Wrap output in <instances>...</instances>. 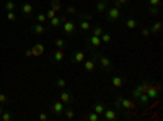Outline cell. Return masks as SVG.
I'll use <instances>...</instances> for the list:
<instances>
[{"mask_svg": "<svg viewBox=\"0 0 163 121\" xmlns=\"http://www.w3.org/2000/svg\"><path fill=\"white\" fill-rule=\"evenodd\" d=\"M21 13L26 15V16H30V15L33 13V5H31L30 2H25V3L21 5Z\"/></svg>", "mask_w": 163, "mask_h": 121, "instance_id": "ffe728a7", "label": "cell"}, {"mask_svg": "<svg viewBox=\"0 0 163 121\" xmlns=\"http://www.w3.org/2000/svg\"><path fill=\"white\" fill-rule=\"evenodd\" d=\"M100 38H101V43H103V44H109V43L113 41V36H111L108 31H103V34H101Z\"/></svg>", "mask_w": 163, "mask_h": 121, "instance_id": "83f0119b", "label": "cell"}, {"mask_svg": "<svg viewBox=\"0 0 163 121\" xmlns=\"http://www.w3.org/2000/svg\"><path fill=\"white\" fill-rule=\"evenodd\" d=\"M86 48H88L90 54H91V59L101 67V71H111V69H113V62H111V59H109L106 54L98 53V51H95L93 48H90V46H86Z\"/></svg>", "mask_w": 163, "mask_h": 121, "instance_id": "6da1fadb", "label": "cell"}, {"mask_svg": "<svg viewBox=\"0 0 163 121\" xmlns=\"http://www.w3.org/2000/svg\"><path fill=\"white\" fill-rule=\"evenodd\" d=\"M140 34H142L144 38H147V36H150V30H148V28H142V30H140Z\"/></svg>", "mask_w": 163, "mask_h": 121, "instance_id": "f35d334b", "label": "cell"}, {"mask_svg": "<svg viewBox=\"0 0 163 121\" xmlns=\"http://www.w3.org/2000/svg\"><path fill=\"white\" fill-rule=\"evenodd\" d=\"M62 115L65 116V119H73L75 118V110H73L72 106H67V108H64Z\"/></svg>", "mask_w": 163, "mask_h": 121, "instance_id": "44dd1931", "label": "cell"}, {"mask_svg": "<svg viewBox=\"0 0 163 121\" xmlns=\"http://www.w3.org/2000/svg\"><path fill=\"white\" fill-rule=\"evenodd\" d=\"M59 100L64 103V105H70L72 103V95L65 90H61V95H59Z\"/></svg>", "mask_w": 163, "mask_h": 121, "instance_id": "ac0fdd59", "label": "cell"}, {"mask_svg": "<svg viewBox=\"0 0 163 121\" xmlns=\"http://www.w3.org/2000/svg\"><path fill=\"white\" fill-rule=\"evenodd\" d=\"M2 113H3V108H2V106H0V115H2Z\"/></svg>", "mask_w": 163, "mask_h": 121, "instance_id": "7bdbcfd3", "label": "cell"}, {"mask_svg": "<svg viewBox=\"0 0 163 121\" xmlns=\"http://www.w3.org/2000/svg\"><path fill=\"white\" fill-rule=\"evenodd\" d=\"M62 31L65 36H72V34H75V31H77V23H75L72 18H69V16H65L62 21Z\"/></svg>", "mask_w": 163, "mask_h": 121, "instance_id": "277c9868", "label": "cell"}, {"mask_svg": "<svg viewBox=\"0 0 163 121\" xmlns=\"http://www.w3.org/2000/svg\"><path fill=\"white\" fill-rule=\"evenodd\" d=\"M118 116H119V113H118L116 108H104V111L101 115V118L104 121H113V119H116Z\"/></svg>", "mask_w": 163, "mask_h": 121, "instance_id": "52a82bcc", "label": "cell"}, {"mask_svg": "<svg viewBox=\"0 0 163 121\" xmlns=\"http://www.w3.org/2000/svg\"><path fill=\"white\" fill-rule=\"evenodd\" d=\"M36 21L38 23H48V16H46V13H39L36 16Z\"/></svg>", "mask_w": 163, "mask_h": 121, "instance_id": "d6a6232c", "label": "cell"}, {"mask_svg": "<svg viewBox=\"0 0 163 121\" xmlns=\"http://www.w3.org/2000/svg\"><path fill=\"white\" fill-rule=\"evenodd\" d=\"M65 85H67V82H65L64 79H57V80H56V87H57V89L64 90V89H65Z\"/></svg>", "mask_w": 163, "mask_h": 121, "instance_id": "1f68e13d", "label": "cell"}, {"mask_svg": "<svg viewBox=\"0 0 163 121\" xmlns=\"http://www.w3.org/2000/svg\"><path fill=\"white\" fill-rule=\"evenodd\" d=\"M31 31L34 33V34H43L44 31H46V26H44V23H34V25L31 26Z\"/></svg>", "mask_w": 163, "mask_h": 121, "instance_id": "d6986e66", "label": "cell"}, {"mask_svg": "<svg viewBox=\"0 0 163 121\" xmlns=\"http://www.w3.org/2000/svg\"><path fill=\"white\" fill-rule=\"evenodd\" d=\"M7 95H5V93H0V103H7Z\"/></svg>", "mask_w": 163, "mask_h": 121, "instance_id": "60d3db41", "label": "cell"}, {"mask_svg": "<svg viewBox=\"0 0 163 121\" xmlns=\"http://www.w3.org/2000/svg\"><path fill=\"white\" fill-rule=\"evenodd\" d=\"M148 13L152 16H158L160 15V7H150L148 5Z\"/></svg>", "mask_w": 163, "mask_h": 121, "instance_id": "4dcf8cb0", "label": "cell"}, {"mask_svg": "<svg viewBox=\"0 0 163 121\" xmlns=\"http://www.w3.org/2000/svg\"><path fill=\"white\" fill-rule=\"evenodd\" d=\"M85 51H73V54H72V62L73 64H82V62L85 61Z\"/></svg>", "mask_w": 163, "mask_h": 121, "instance_id": "8fae6325", "label": "cell"}, {"mask_svg": "<svg viewBox=\"0 0 163 121\" xmlns=\"http://www.w3.org/2000/svg\"><path fill=\"white\" fill-rule=\"evenodd\" d=\"M51 108H52V111H54L57 116H62V111H64V108H65V106H64V103L57 98V100L52 102V106Z\"/></svg>", "mask_w": 163, "mask_h": 121, "instance_id": "7c38bea8", "label": "cell"}, {"mask_svg": "<svg viewBox=\"0 0 163 121\" xmlns=\"http://www.w3.org/2000/svg\"><path fill=\"white\" fill-rule=\"evenodd\" d=\"M78 15V20H77V23H78V28H80V31L82 33H88L90 30H91V20H93V16H91V13H77Z\"/></svg>", "mask_w": 163, "mask_h": 121, "instance_id": "7a4b0ae2", "label": "cell"}, {"mask_svg": "<svg viewBox=\"0 0 163 121\" xmlns=\"http://www.w3.org/2000/svg\"><path fill=\"white\" fill-rule=\"evenodd\" d=\"M103 26H100V25H96V26H91V30L88 31L90 34H95V36H101L103 34Z\"/></svg>", "mask_w": 163, "mask_h": 121, "instance_id": "484cf974", "label": "cell"}, {"mask_svg": "<svg viewBox=\"0 0 163 121\" xmlns=\"http://www.w3.org/2000/svg\"><path fill=\"white\" fill-rule=\"evenodd\" d=\"M124 25H126L127 30H136V28L139 26V23H137V18H134V16H127Z\"/></svg>", "mask_w": 163, "mask_h": 121, "instance_id": "e0dca14e", "label": "cell"}, {"mask_svg": "<svg viewBox=\"0 0 163 121\" xmlns=\"http://www.w3.org/2000/svg\"><path fill=\"white\" fill-rule=\"evenodd\" d=\"M7 20H8V21H15V20H16L15 11H7Z\"/></svg>", "mask_w": 163, "mask_h": 121, "instance_id": "8d00e7d4", "label": "cell"}, {"mask_svg": "<svg viewBox=\"0 0 163 121\" xmlns=\"http://www.w3.org/2000/svg\"><path fill=\"white\" fill-rule=\"evenodd\" d=\"M104 108H106V106H104V105H103V103H100V102H96V103H95V105H93V108H91V110H93V111H95V113H98V115H100V116H101V115H103V111H104Z\"/></svg>", "mask_w": 163, "mask_h": 121, "instance_id": "d4e9b609", "label": "cell"}, {"mask_svg": "<svg viewBox=\"0 0 163 121\" xmlns=\"http://www.w3.org/2000/svg\"><path fill=\"white\" fill-rule=\"evenodd\" d=\"M111 84H113L114 89H121V85H122V77L116 74V76H113V79H111Z\"/></svg>", "mask_w": 163, "mask_h": 121, "instance_id": "cb8c5ba5", "label": "cell"}, {"mask_svg": "<svg viewBox=\"0 0 163 121\" xmlns=\"http://www.w3.org/2000/svg\"><path fill=\"white\" fill-rule=\"evenodd\" d=\"M114 7H118V8H124L127 7V3H129V0H111Z\"/></svg>", "mask_w": 163, "mask_h": 121, "instance_id": "f1b7e54d", "label": "cell"}, {"mask_svg": "<svg viewBox=\"0 0 163 121\" xmlns=\"http://www.w3.org/2000/svg\"><path fill=\"white\" fill-rule=\"evenodd\" d=\"M0 119H2V121H10V119H11V113H8V111L3 110V113L0 115Z\"/></svg>", "mask_w": 163, "mask_h": 121, "instance_id": "836d02e7", "label": "cell"}, {"mask_svg": "<svg viewBox=\"0 0 163 121\" xmlns=\"http://www.w3.org/2000/svg\"><path fill=\"white\" fill-rule=\"evenodd\" d=\"M150 84H152V80H142V82H139L136 87L132 89V97L137 100L140 95H147V89H148Z\"/></svg>", "mask_w": 163, "mask_h": 121, "instance_id": "5b68a950", "label": "cell"}, {"mask_svg": "<svg viewBox=\"0 0 163 121\" xmlns=\"http://www.w3.org/2000/svg\"><path fill=\"white\" fill-rule=\"evenodd\" d=\"M148 30H150V34H158V33H161V30H163V23H161V20H155Z\"/></svg>", "mask_w": 163, "mask_h": 121, "instance_id": "4fadbf2b", "label": "cell"}, {"mask_svg": "<svg viewBox=\"0 0 163 121\" xmlns=\"http://www.w3.org/2000/svg\"><path fill=\"white\" fill-rule=\"evenodd\" d=\"M86 119H88V121H100L101 119V116H100V115H98V113H95V111H88V113H86V116H85Z\"/></svg>", "mask_w": 163, "mask_h": 121, "instance_id": "4316f807", "label": "cell"}, {"mask_svg": "<svg viewBox=\"0 0 163 121\" xmlns=\"http://www.w3.org/2000/svg\"><path fill=\"white\" fill-rule=\"evenodd\" d=\"M25 56H26V57H31V56H33V51H31V49H26Z\"/></svg>", "mask_w": 163, "mask_h": 121, "instance_id": "b9f144b4", "label": "cell"}, {"mask_svg": "<svg viewBox=\"0 0 163 121\" xmlns=\"http://www.w3.org/2000/svg\"><path fill=\"white\" fill-rule=\"evenodd\" d=\"M82 64H83L85 71H88V72H95V69H96V62L93 61L91 57H90V59H86V57H85V61L82 62Z\"/></svg>", "mask_w": 163, "mask_h": 121, "instance_id": "9a60e30c", "label": "cell"}, {"mask_svg": "<svg viewBox=\"0 0 163 121\" xmlns=\"http://www.w3.org/2000/svg\"><path fill=\"white\" fill-rule=\"evenodd\" d=\"M48 119H49V115H46V113L39 115V121H48Z\"/></svg>", "mask_w": 163, "mask_h": 121, "instance_id": "ab89813d", "label": "cell"}, {"mask_svg": "<svg viewBox=\"0 0 163 121\" xmlns=\"http://www.w3.org/2000/svg\"><path fill=\"white\" fill-rule=\"evenodd\" d=\"M67 15H62V16H54V18H51L49 20V25H51V28H54V30H61V26H62V21H64V18H65Z\"/></svg>", "mask_w": 163, "mask_h": 121, "instance_id": "9c48e42d", "label": "cell"}, {"mask_svg": "<svg viewBox=\"0 0 163 121\" xmlns=\"http://www.w3.org/2000/svg\"><path fill=\"white\" fill-rule=\"evenodd\" d=\"M3 7H5V10H7V11H15L16 5H15V2H11V0H8V2L3 5Z\"/></svg>", "mask_w": 163, "mask_h": 121, "instance_id": "f546056e", "label": "cell"}, {"mask_svg": "<svg viewBox=\"0 0 163 121\" xmlns=\"http://www.w3.org/2000/svg\"><path fill=\"white\" fill-rule=\"evenodd\" d=\"M78 11H77V8L73 7V5H67V15H77Z\"/></svg>", "mask_w": 163, "mask_h": 121, "instance_id": "e575fe53", "label": "cell"}, {"mask_svg": "<svg viewBox=\"0 0 163 121\" xmlns=\"http://www.w3.org/2000/svg\"><path fill=\"white\" fill-rule=\"evenodd\" d=\"M64 59H65V54H64L62 49H56V53L51 56V61H52V62H57V64H59V62H62Z\"/></svg>", "mask_w": 163, "mask_h": 121, "instance_id": "5bb4252c", "label": "cell"}, {"mask_svg": "<svg viewBox=\"0 0 163 121\" xmlns=\"http://www.w3.org/2000/svg\"><path fill=\"white\" fill-rule=\"evenodd\" d=\"M54 46H56V48L57 49H64V48H65V46H67V41H65V38H54Z\"/></svg>", "mask_w": 163, "mask_h": 121, "instance_id": "7402d4cb", "label": "cell"}, {"mask_svg": "<svg viewBox=\"0 0 163 121\" xmlns=\"http://www.w3.org/2000/svg\"><path fill=\"white\" fill-rule=\"evenodd\" d=\"M109 5H111V2H109V0H98L96 5H95V8H96L98 13H104V11L109 8Z\"/></svg>", "mask_w": 163, "mask_h": 121, "instance_id": "30bf717a", "label": "cell"}, {"mask_svg": "<svg viewBox=\"0 0 163 121\" xmlns=\"http://www.w3.org/2000/svg\"><path fill=\"white\" fill-rule=\"evenodd\" d=\"M103 43H101V38L100 36H95V34H90L86 36V46H90V48H100Z\"/></svg>", "mask_w": 163, "mask_h": 121, "instance_id": "ba28073f", "label": "cell"}, {"mask_svg": "<svg viewBox=\"0 0 163 121\" xmlns=\"http://www.w3.org/2000/svg\"><path fill=\"white\" fill-rule=\"evenodd\" d=\"M160 90H161V85L152 82V84L148 85V89H147V97H148L150 100L158 98V97H160Z\"/></svg>", "mask_w": 163, "mask_h": 121, "instance_id": "8992f818", "label": "cell"}, {"mask_svg": "<svg viewBox=\"0 0 163 121\" xmlns=\"http://www.w3.org/2000/svg\"><path fill=\"white\" fill-rule=\"evenodd\" d=\"M104 16H106V20L109 23H116V21H119V18L122 16V11H121V8L114 7V5H109V8L104 11Z\"/></svg>", "mask_w": 163, "mask_h": 121, "instance_id": "3957f363", "label": "cell"}, {"mask_svg": "<svg viewBox=\"0 0 163 121\" xmlns=\"http://www.w3.org/2000/svg\"><path fill=\"white\" fill-rule=\"evenodd\" d=\"M150 7H160L161 5V0H147Z\"/></svg>", "mask_w": 163, "mask_h": 121, "instance_id": "d590c367", "label": "cell"}, {"mask_svg": "<svg viewBox=\"0 0 163 121\" xmlns=\"http://www.w3.org/2000/svg\"><path fill=\"white\" fill-rule=\"evenodd\" d=\"M56 15H57V13H56V11H54V10H52V8L49 7V10H48V13H46V16H48V21H49L51 18H54V16H56Z\"/></svg>", "mask_w": 163, "mask_h": 121, "instance_id": "74e56055", "label": "cell"}, {"mask_svg": "<svg viewBox=\"0 0 163 121\" xmlns=\"http://www.w3.org/2000/svg\"><path fill=\"white\" fill-rule=\"evenodd\" d=\"M49 7L54 10L56 13H57V11H62V2H61V0H51Z\"/></svg>", "mask_w": 163, "mask_h": 121, "instance_id": "603a6c76", "label": "cell"}, {"mask_svg": "<svg viewBox=\"0 0 163 121\" xmlns=\"http://www.w3.org/2000/svg\"><path fill=\"white\" fill-rule=\"evenodd\" d=\"M33 56L34 57H39V56H43L44 53H46V49H44V44H41V43H36L33 46Z\"/></svg>", "mask_w": 163, "mask_h": 121, "instance_id": "2e32d148", "label": "cell"}]
</instances>
